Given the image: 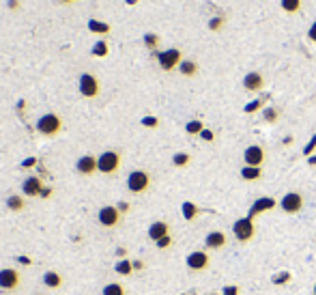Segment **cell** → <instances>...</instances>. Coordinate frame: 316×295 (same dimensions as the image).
Listing matches in <instances>:
<instances>
[{
    "instance_id": "1",
    "label": "cell",
    "mask_w": 316,
    "mask_h": 295,
    "mask_svg": "<svg viewBox=\"0 0 316 295\" xmlns=\"http://www.w3.org/2000/svg\"><path fill=\"white\" fill-rule=\"evenodd\" d=\"M35 127H37L39 134H43L47 138H54V136H58L60 130H62V119L56 112H47V114H41L37 119Z\"/></svg>"
},
{
    "instance_id": "2",
    "label": "cell",
    "mask_w": 316,
    "mask_h": 295,
    "mask_svg": "<svg viewBox=\"0 0 316 295\" xmlns=\"http://www.w3.org/2000/svg\"><path fill=\"white\" fill-rule=\"evenodd\" d=\"M120 164H123V155L118 151H103V153L97 157V170L101 174H116L120 170Z\"/></svg>"
},
{
    "instance_id": "3",
    "label": "cell",
    "mask_w": 316,
    "mask_h": 295,
    "mask_svg": "<svg viewBox=\"0 0 316 295\" xmlns=\"http://www.w3.org/2000/svg\"><path fill=\"white\" fill-rule=\"evenodd\" d=\"M232 235H234V239H237L239 244H249L256 237V224H254V220L249 218V216L239 218L232 224Z\"/></svg>"
},
{
    "instance_id": "4",
    "label": "cell",
    "mask_w": 316,
    "mask_h": 295,
    "mask_svg": "<svg viewBox=\"0 0 316 295\" xmlns=\"http://www.w3.org/2000/svg\"><path fill=\"white\" fill-rule=\"evenodd\" d=\"M155 58H157V63H159V67L170 74V71L179 69V65L183 63V52L179 50V47H168V50L157 52Z\"/></svg>"
},
{
    "instance_id": "5",
    "label": "cell",
    "mask_w": 316,
    "mask_h": 295,
    "mask_svg": "<svg viewBox=\"0 0 316 295\" xmlns=\"http://www.w3.org/2000/svg\"><path fill=\"white\" fill-rule=\"evenodd\" d=\"M151 188V174L147 170H132L127 174V190L132 194H144Z\"/></svg>"
},
{
    "instance_id": "6",
    "label": "cell",
    "mask_w": 316,
    "mask_h": 295,
    "mask_svg": "<svg viewBox=\"0 0 316 295\" xmlns=\"http://www.w3.org/2000/svg\"><path fill=\"white\" fill-rule=\"evenodd\" d=\"M303 194L297 192V190H290V192H286L284 196L280 198V209L286 213V216H297L299 211L303 209Z\"/></svg>"
},
{
    "instance_id": "7",
    "label": "cell",
    "mask_w": 316,
    "mask_h": 295,
    "mask_svg": "<svg viewBox=\"0 0 316 295\" xmlns=\"http://www.w3.org/2000/svg\"><path fill=\"white\" fill-rule=\"evenodd\" d=\"M78 91L82 93V97L95 99V97H99V93H101V84H99V80H97V76L86 71V74H82L78 80Z\"/></svg>"
},
{
    "instance_id": "8",
    "label": "cell",
    "mask_w": 316,
    "mask_h": 295,
    "mask_svg": "<svg viewBox=\"0 0 316 295\" xmlns=\"http://www.w3.org/2000/svg\"><path fill=\"white\" fill-rule=\"evenodd\" d=\"M120 220H123V213L118 211L116 205H105L99 209V213H97V222H99L103 228H116L120 224Z\"/></svg>"
},
{
    "instance_id": "9",
    "label": "cell",
    "mask_w": 316,
    "mask_h": 295,
    "mask_svg": "<svg viewBox=\"0 0 316 295\" xmlns=\"http://www.w3.org/2000/svg\"><path fill=\"white\" fill-rule=\"evenodd\" d=\"M22 284V274L15 267H3L0 269V289L3 291H15Z\"/></svg>"
},
{
    "instance_id": "10",
    "label": "cell",
    "mask_w": 316,
    "mask_h": 295,
    "mask_svg": "<svg viewBox=\"0 0 316 295\" xmlns=\"http://www.w3.org/2000/svg\"><path fill=\"white\" fill-rule=\"evenodd\" d=\"M243 162L245 166H258L263 168L265 162H267V151L263 145H249L245 151H243Z\"/></svg>"
},
{
    "instance_id": "11",
    "label": "cell",
    "mask_w": 316,
    "mask_h": 295,
    "mask_svg": "<svg viewBox=\"0 0 316 295\" xmlns=\"http://www.w3.org/2000/svg\"><path fill=\"white\" fill-rule=\"evenodd\" d=\"M185 263H187V267L192 272H205V269L211 267V257H209L207 250H194L187 254Z\"/></svg>"
},
{
    "instance_id": "12",
    "label": "cell",
    "mask_w": 316,
    "mask_h": 295,
    "mask_svg": "<svg viewBox=\"0 0 316 295\" xmlns=\"http://www.w3.org/2000/svg\"><path fill=\"white\" fill-rule=\"evenodd\" d=\"M278 205H280V203L275 201L273 196H263V198H256V201H254V205L249 207V213H247V216L254 220L256 216H261V213L273 211V209H275V207H278Z\"/></svg>"
},
{
    "instance_id": "13",
    "label": "cell",
    "mask_w": 316,
    "mask_h": 295,
    "mask_svg": "<svg viewBox=\"0 0 316 295\" xmlns=\"http://www.w3.org/2000/svg\"><path fill=\"white\" fill-rule=\"evenodd\" d=\"M243 89L247 93H261L265 89V76L261 71H249V74H245V78H243Z\"/></svg>"
},
{
    "instance_id": "14",
    "label": "cell",
    "mask_w": 316,
    "mask_h": 295,
    "mask_svg": "<svg viewBox=\"0 0 316 295\" xmlns=\"http://www.w3.org/2000/svg\"><path fill=\"white\" fill-rule=\"evenodd\" d=\"M228 246V235L224 230H211L205 237V248L207 250H222Z\"/></svg>"
},
{
    "instance_id": "15",
    "label": "cell",
    "mask_w": 316,
    "mask_h": 295,
    "mask_svg": "<svg viewBox=\"0 0 316 295\" xmlns=\"http://www.w3.org/2000/svg\"><path fill=\"white\" fill-rule=\"evenodd\" d=\"M76 170L84 177H91V174L97 172V157L95 155H82L76 162Z\"/></svg>"
},
{
    "instance_id": "16",
    "label": "cell",
    "mask_w": 316,
    "mask_h": 295,
    "mask_svg": "<svg viewBox=\"0 0 316 295\" xmlns=\"http://www.w3.org/2000/svg\"><path fill=\"white\" fill-rule=\"evenodd\" d=\"M41 190H43L41 179L35 177V174H30V177H26L22 181V192L26 196H39V194H41Z\"/></svg>"
},
{
    "instance_id": "17",
    "label": "cell",
    "mask_w": 316,
    "mask_h": 295,
    "mask_svg": "<svg viewBox=\"0 0 316 295\" xmlns=\"http://www.w3.org/2000/svg\"><path fill=\"white\" fill-rule=\"evenodd\" d=\"M166 235H170V224L166 220H157L149 226V239L151 242H159V239L166 237Z\"/></svg>"
},
{
    "instance_id": "18",
    "label": "cell",
    "mask_w": 316,
    "mask_h": 295,
    "mask_svg": "<svg viewBox=\"0 0 316 295\" xmlns=\"http://www.w3.org/2000/svg\"><path fill=\"white\" fill-rule=\"evenodd\" d=\"M200 71V65L194 58H183V63L179 65V74L185 78H196Z\"/></svg>"
},
{
    "instance_id": "19",
    "label": "cell",
    "mask_w": 316,
    "mask_h": 295,
    "mask_svg": "<svg viewBox=\"0 0 316 295\" xmlns=\"http://www.w3.org/2000/svg\"><path fill=\"white\" fill-rule=\"evenodd\" d=\"M181 213H183V218L187 220V222H194L196 220L200 213H202V209L196 205V203H192V201H185L183 205H181Z\"/></svg>"
},
{
    "instance_id": "20",
    "label": "cell",
    "mask_w": 316,
    "mask_h": 295,
    "mask_svg": "<svg viewBox=\"0 0 316 295\" xmlns=\"http://www.w3.org/2000/svg\"><path fill=\"white\" fill-rule=\"evenodd\" d=\"M88 30H91V33H95V35H110V30H112V26L108 22H101V20H88Z\"/></svg>"
},
{
    "instance_id": "21",
    "label": "cell",
    "mask_w": 316,
    "mask_h": 295,
    "mask_svg": "<svg viewBox=\"0 0 316 295\" xmlns=\"http://www.w3.org/2000/svg\"><path fill=\"white\" fill-rule=\"evenodd\" d=\"M43 284L47 286V289H60V286H62V276L58 272H54V269H50V272L43 274Z\"/></svg>"
},
{
    "instance_id": "22",
    "label": "cell",
    "mask_w": 316,
    "mask_h": 295,
    "mask_svg": "<svg viewBox=\"0 0 316 295\" xmlns=\"http://www.w3.org/2000/svg\"><path fill=\"white\" fill-rule=\"evenodd\" d=\"M263 168H258V166H243L241 168V179L243 181H258L263 179Z\"/></svg>"
},
{
    "instance_id": "23",
    "label": "cell",
    "mask_w": 316,
    "mask_h": 295,
    "mask_svg": "<svg viewBox=\"0 0 316 295\" xmlns=\"http://www.w3.org/2000/svg\"><path fill=\"white\" fill-rule=\"evenodd\" d=\"M24 207H26V198L20 196V194H11L7 198V209L13 211V213H20L24 211Z\"/></svg>"
},
{
    "instance_id": "24",
    "label": "cell",
    "mask_w": 316,
    "mask_h": 295,
    "mask_svg": "<svg viewBox=\"0 0 316 295\" xmlns=\"http://www.w3.org/2000/svg\"><path fill=\"white\" fill-rule=\"evenodd\" d=\"M280 7H282V11H284V13L295 15V13L301 11L303 0H280Z\"/></svg>"
},
{
    "instance_id": "25",
    "label": "cell",
    "mask_w": 316,
    "mask_h": 295,
    "mask_svg": "<svg viewBox=\"0 0 316 295\" xmlns=\"http://www.w3.org/2000/svg\"><path fill=\"white\" fill-rule=\"evenodd\" d=\"M114 272L118 276H132L134 274V261H127V259H120L114 263Z\"/></svg>"
},
{
    "instance_id": "26",
    "label": "cell",
    "mask_w": 316,
    "mask_h": 295,
    "mask_svg": "<svg viewBox=\"0 0 316 295\" xmlns=\"http://www.w3.org/2000/svg\"><path fill=\"white\" fill-rule=\"evenodd\" d=\"M280 116H282V112H280V108H275V106H269L263 110V119H265V123H269V125L278 123Z\"/></svg>"
},
{
    "instance_id": "27",
    "label": "cell",
    "mask_w": 316,
    "mask_h": 295,
    "mask_svg": "<svg viewBox=\"0 0 316 295\" xmlns=\"http://www.w3.org/2000/svg\"><path fill=\"white\" fill-rule=\"evenodd\" d=\"M101 295H127V291L120 282H108L101 289Z\"/></svg>"
},
{
    "instance_id": "28",
    "label": "cell",
    "mask_w": 316,
    "mask_h": 295,
    "mask_svg": "<svg viewBox=\"0 0 316 295\" xmlns=\"http://www.w3.org/2000/svg\"><path fill=\"white\" fill-rule=\"evenodd\" d=\"M265 101H267V97H258V99H254V101L245 103L243 112H245V114H256L258 110H265Z\"/></svg>"
},
{
    "instance_id": "29",
    "label": "cell",
    "mask_w": 316,
    "mask_h": 295,
    "mask_svg": "<svg viewBox=\"0 0 316 295\" xmlns=\"http://www.w3.org/2000/svg\"><path fill=\"white\" fill-rule=\"evenodd\" d=\"M189 162H192V155L185 153V151H179V153L172 155V164L176 168H185V166H189Z\"/></svg>"
},
{
    "instance_id": "30",
    "label": "cell",
    "mask_w": 316,
    "mask_h": 295,
    "mask_svg": "<svg viewBox=\"0 0 316 295\" xmlns=\"http://www.w3.org/2000/svg\"><path fill=\"white\" fill-rule=\"evenodd\" d=\"M202 130H205V123H202L200 119H194V121H189L185 125V132H187L189 136H200Z\"/></svg>"
},
{
    "instance_id": "31",
    "label": "cell",
    "mask_w": 316,
    "mask_h": 295,
    "mask_svg": "<svg viewBox=\"0 0 316 295\" xmlns=\"http://www.w3.org/2000/svg\"><path fill=\"white\" fill-rule=\"evenodd\" d=\"M290 280H293V274H290V272H280V274H273L271 276V282L275 286H286Z\"/></svg>"
},
{
    "instance_id": "32",
    "label": "cell",
    "mask_w": 316,
    "mask_h": 295,
    "mask_svg": "<svg viewBox=\"0 0 316 295\" xmlns=\"http://www.w3.org/2000/svg\"><path fill=\"white\" fill-rule=\"evenodd\" d=\"M142 41H144V45H147L149 50L155 52L157 47H159V43H161V39H159V35H155V33H147V35L142 37Z\"/></svg>"
},
{
    "instance_id": "33",
    "label": "cell",
    "mask_w": 316,
    "mask_h": 295,
    "mask_svg": "<svg viewBox=\"0 0 316 295\" xmlns=\"http://www.w3.org/2000/svg\"><path fill=\"white\" fill-rule=\"evenodd\" d=\"M108 52H110V47H108V43H105V41H97L93 45V56L103 58V56H108Z\"/></svg>"
},
{
    "instance_id": "34",
    "label": "cell",
    "mask_w": 316,
    "mask_h": 295,
    "mask_svg": "<svg viewBox=\"0 0 316 295\" xmlns=\"http://www.w3.org/2000/svg\"><path fill=\"white\" fill-rule=\"evenodd\" d=\"M224 24H226V18H224V15H217V18L209 20V28L213 30V33H220V30L224 28Z\"/></svg>"
},
{
    "instance_id": "35",
    "label": "cell",
    "mask_w": 316,
    "mask_h": 295,
    "mask_svg": "<svg viewBox=\"0 0 316 295\" xmlns=\"http://www.w3.org/2000/svg\"><path fill=\"white\" fill-rule=\"evenodd\" d=\"M140 123L144 127H149V130H155V127H159V119L157 116H142Z\"/></svg>"
},
{
    "instance_id": "36",
    "label": "cell",
    "mask_w": 316,
    "mask_h": 295,
    "mask_svg": "<svg viewBox=\"0 0 316 295\" xmlns=\"http://www.w3.org/2000/svg\"><path fill=\"white\" fill-rule=\"evenodd\" d=\"M155 246L159 250H168L170 246H172V235H166V237H161L159 242H155Z\"/></svg>"
},
{
    "instance_id": "37",
    "label": "cell",
    "mask_w": 316,
    "mask_h": 295,
    "mask_svg": "<svg viewBox=\"0 0 316 295\" xmlns=\"http://www.w3.org/2000/svg\"><path fill=\"white\" fill-rule=\"evenodd\" d=\"M222 295H241V286L237 284H226L222 289Z\"/></svg>"
},
{
    "instance_id": "38",
    "label": "cell",
    "mask_w": 316,
    "mask_h": 295,
    "mask_svg": "<svg viewBox=\"0 0 316 295\" xmlns=\"http://www.w3.org/2000/svg\"><path fill=\"white\" fill-rule=\"evenodd\" d=\"M200 138L205 140V142H215V132L209 130V127H205V130H202V134H200Z\"/></svg>"
},
{
    "instance_id": "39",
    "label": "cell",
    "mask_w": 316,
    "mask_h": 295,
    "mask_svg": "<svg viewBox=\"0 0 316 295\" xmlns=\"http://www.w3.org/2000/svg\"><path fill=\"white\" fill-rule=\"evenodd\" d=\"M314 149H316V134H314V136L310 138V142H307V145H305V149H303V155H305V157H310Z\"/></svg>"
},
{
    "instance_id": "40",
    "label": "cell",
    "mask_w": 316,
    "mask_h": 295,
    "mask_svg": "<svg viewBox=\"0 0 316 295\" xmlns=\"http://www.w3.org/2000/svg\"><path fill=\"white\" fill-rule=\"evenodd\" d=\"M32 166H37V157H26L22 162V168H32Z\"/></svg>"
},
{
    "instance_id": "41",
    "label": "cell",
    "mask_w": 316,
    "mask_h": 295,
    "mask_svg": "<svg viewBox=\"0 0 316 295\" xmlns=\"http://www.w3.org/2000/svg\"><path fill=\"white\" fill-rule=\"evenodd\" d=\"M307 39H310L312 43H316V22L310 26V30H307Z\"/></svg>"
},
{
    "instance_id": "42",
    "label": "cell",
    "mask_w": 316,
    "mask_h": 295,
    "mask_svg": "<svg viewBox=\"0 0 316 295\" xmlns=\"http://www.w3.org/2000/svg\"><path fill=\"white\" fill-rule=\"evenodd\" d=\"M39 196H41V198H50V196H52V188H43Z\"/></svg>"
},
{
    "instance_id": "43",
    "label": "cell",
    "mask_w": 316,
    "mask_h": 295,
    "mask_svg": "<svg viewBox=\"0 0 316 295\" xmlns=\"http://www.w3.org/2000/svg\"><path fill=\"white\" fill-rule=\"evenodd\" d=\"M116 207H118V211H120V213H127V211H129V203H118Z\"/></svg>"
},
{
    "instance_id": "44",
    "label": "cell",
    "mask_w": 316,
    "mask_h": 295,
    "mask_svg": "<svg viewBox=\"0 0 316 295\" xmlns=\"http://www.w3.org/2000/svg\"><path fill=\"white\" fill-rule=\"evenodd\" d=\"M134 269H144V261H134Z\"/></svg>"
},
{
    "instance_id": "45",
    "label": "cell",
    "mask_w": 316,
    "mask_h": 295,
    "mask_svg": "<svg viewBox=\"0 0 316 295\" xmlns=\"http://www.w3.org/2000/svg\"><path fill=\"white\" fill-rule=\"evenodd\" d=\"M18 261H20V263H22V265H30V263H32V261H30V259H28V257H20V259H18Z\"/></svg>"
},
{
    "instance_id": "46",
    "label": "cell",
    "mask_w": 316,
    "mask_h": 295,
    "mask_svg": "<svg viewBox=\"0 0 316 295\" xmlns=\"http://www.w3.org/2000/svg\"><path fill=\"white\" fill-rule=\"evenodd\" d=\"M7 5H9L11 9H18V7H20V3H18V0H9V3H7Z\"/></svg>"
},
{
    "instance_id": "47",
    "label": "cell",
    "mask_w": 316,
    "mask_h": 295,
    "mask_svg": "<svg viewBox=\"0 0 316 295\" xmlns=\"http://www.w3.org/2000/svg\"><path fill=\"white\" fill-rule=\"evenodd\" d=\"M60 3H65V5H69V3H76V0H60Z\"/></svg>"
},
{
    "instance_id": "48",
    "label": "cell",
    "mask_w": 316,
    "mask_h": 295,
    "mask_svg": "<svg viewBox=\"0 0 316 295\" xmlns=\"http://www.w3.org/2000/svg\"><path fill=\"white\" fill-rule=\"evenodd\" d=\"M312 295H316V284H314V289H312Z\"/></svg>"
},
{
    "instance_id": "49",
    "label": "cell",
    "mask_w": 316,
    "mask_h": 295,
    "mask_svg": "<svg viewBox=\"0 0 316 295\" xmlns=\"http://www.w3.org/2000/svg\"><path fill=\"white\" fill-rule=\"evenodd\" d=\"M211 295H222V293H211Z\"/></svg>"
}]
</instances>
